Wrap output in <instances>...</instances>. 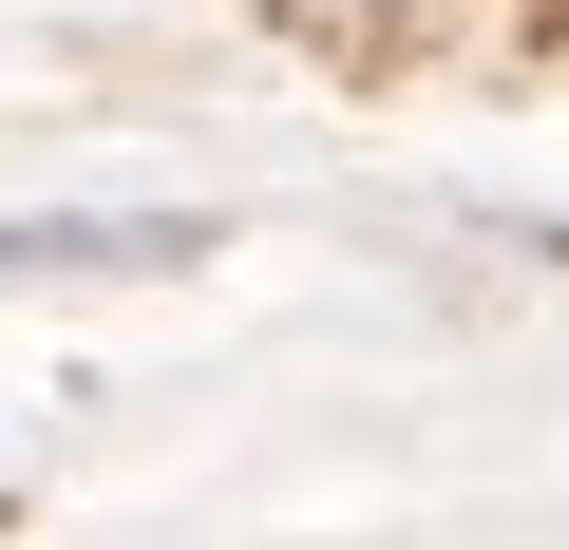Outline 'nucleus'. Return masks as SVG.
<instances>
[{
	"label": "nucleus",
	"instance_id": "1",
	"mask_svg": "<svg viewBox=\"0 0 569 550\" xmlns=\"http://www.w3.org/2000/svg\"><path fill=\"white\" fill-rule=\"evenodd\" d=\"M58 266H209V209H39V228H0V286H58Z\"/></svg>",
	"mask_w": 569,
	"mask_h": 550
}]
</instances>
